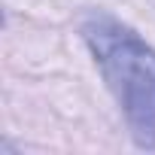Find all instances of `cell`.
Segmentation results:
<instances>
[{
    "label": "cell",
    "mask_w": 155,
    "mask_h": 155,
    "mask_svg": "<svg viewBox=\"0 0 155 155\" xmlns=\"http://www.w3.org/2000/svg\"><path fill=\"white\" fill-rule=\"evenodd\" d=\"M82 37L104 70L110 91L125 110L134 143L140 149H155V49L107 15H91Z\"/></svg>",
    "instance_id": "obj_1"
}]
</instances>
